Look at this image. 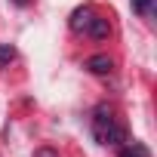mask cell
Instances as JSON below:
<instances>
[{
  "mask_svg": "<svg viewBox=\"0 0 157 157\" xmlns=\"http://www.w3.org/2000/svg\"><path fill=\"white\" fill-rule=\"evenodd\" d=\"M114 123V111L108 108V105H99L96 111H93V136L102 142V136H105V129Z\"/></svg>",
  "mask_w": 157,
  "mask_h": 157,
  "instance_id": "cell-1",
  "label": "cell"
},
{
  "mask_svg": "<svg viewBox=\"0 0 157 157\" xmlns=\"http://www.w3.org/2000/svg\"><path fill=\"white\" fill-rule=\"evenodd\" d=\"M96 13H93V6H80V10H74L71 13V31H77V34H86V25H90V19H93Z\"/></svg>",
  "mask_w": 157,
  "mask_h": 157,
  "instance_id": "cell-2",
  "label": "cell"
},
{
  "mask_svg": "<svg viewBox=\"0 0 157 157\" xmlns=\"http://www.w3.org/2000/svg\"><path fill=\"white\" fill-rule=\"evenodd\" d=\"M86 34H90L93 40H105V37L111 34V25H108V19H102V16H93V19H90V25H86Z\"/></svg>",
  "mask_w": 157,
  "mask_h": 157,
  "instance_id": "cell-3",
  "label": "cell"
},
{
  "mask_svg": "<svg viewBox=\"0 0 157 157\" xmlns=\"http://www.w3.org/2000/svg\"><path fill=\"white\" fill-rule=\"evenodd\" d=\"M86 68H90L93 74H111V71H114V59L99 52V56H90V59H86Z\"/></svg>",
  "mask_w": 157,
  "mask_h": 157,
  "instance_id": "cell-4",
  "label": "cell"
},
{
  "mask_svg": "<svg viewBox=\"0 0 157 157\" xmlns=\"http://www.w3.org/2000/svg\"><path fill=\"white\" fill-rule=\"evenodd\" d=\"M123 142H126V129H123V126L114 120V123L105 129V136H102V145H123Z\"/></svg>",
  "mask_w": 157,
  "mask_h": 157,
  "instance_id": "cell-5",
  "label": "cell"
},
{
  "mask_svg": "<svg viewBox=\"0 0 157 157\" xmlns=\"http://www.w3.org/2000/svg\"><path fill=\"white\" fill-rule=\"evenodd\" d=\"M117 157H148V148L142 145V142H123L120 145V151H117Z\"/></svg>",
  "mask_w": 157,
  "mask_h": 157,
  "instance_id": "cell-6",
  "label": "cell"
},
{
  "mask_svg": "<svg viewBox=\"0 0 157 157\" xmlns=\"http://www.w3.org/2000/svg\"><path fill=\"white\" fill-rule=\"evenodd\" d=\"M13 59H16V49H13L10 43H0V68H6Z\"/></svg>",
  "mask_w": 157,
  "mask_h": 157,
  "instance_id": "cell-7",
  "label": "cell"
},
{
  "mask_svg": "<svg viewBox=\"0 0 157 157\" xmlns=\"http://www.w3.org/2000/svg\"><path fill=\"white\" fill-rule=\"evenodd\" d=\"M132 10L142 13V16H148L151 13V0H132Z\"/></svg>",
  "mask_w": 157,
  "mask_h": 157,
  "instance_id": "cell-8",
  "label": "cell"
},
{
  "mask_svg": "<svg viewBox=\"0 0 157 157\" xmlns=\"http://www.w3.org/2000/svg\"><path fill=\"white\" fill-rule=\"evenodd\" d=\"M34 157H59V151H56V148H37Z\"/></svg>",
  "mask_w": 157,
  "mask_h": 157,
  "instance_id": "cell-9",
  "label": "cell"
},
{
  "mask_svg": "<svg viewBox=\"0 0 157 157\" xmlns=\"http://www.w3.org/2000/svg\"><path fill=\"white\" fill-rule=\"evenodd\" d=\"M13 3H16V6H25V3H28V0H13Z\"/></svg>",
  "mask_w": 157,
  "mask_h": 157,
  "instance_id": "cell-10",
  "label": "cell"
}]
</instances>
